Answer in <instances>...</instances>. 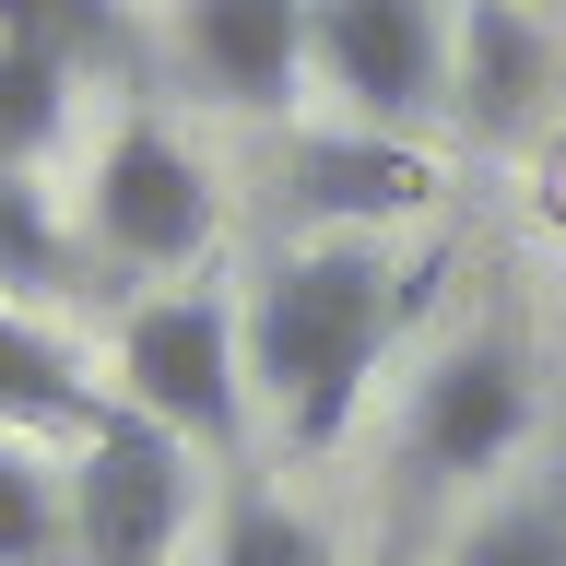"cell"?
<instances>
[{
    "label": "cell",
    "mask_w": 566,
    "mask_h": 566,
    "mask_svg": "<svg viewBox=\"0 0 566 566\" xmlns=\"http://www.w3.org/2000/svg\"><path fill=\"white\" fill-rule=\"evenodd\" d=\"M177 60L212 106L272 118L307 83V0H177Z\"/></svg>",
    "instance_id": "52a82bcc"
},
{
    "label": "cell",
    "mask_w": 566,
    "mask_h": 566,
    "mask_svg": "<svg viewBox=\"0 0 566 566\" xmlns=\"http://www.w3.org/2000/svg\"><path fill=\"white\" fill-rule=\"evenodd\" d=\"M71 130V71L0 35V177H35V154Z\"/></svg>",
    "instance_id": "9a60e30c"
},
{
    "label": "cell",
    "mask_w": 566,
    "mask_h": 566,
    "mask_svg": "<svg viewBox=\"0 0 566 566\" xmlns=\"http://www.w3.org/2000/svg\"><path fill=\"white\" fill-rule=\"evenodd\" d=\"M71 555V495L60 472L0 424V566H60Z\"/></svg>",
    "instance_id": "5bb4252c"
},
{
    "label": "cell",
    "mask_w": 566,
    "mask_h": 566,
    "mask_svg": "<svg viewBox=\"0 0 566 566\" xmlns=\"http://www.w3.org/2000/svg\"><path fill=\"white\" fill-rule=\"evenodd\" d=\"M83 237L118 272H189L212 248V166L166 118H118L95 154V189H83Z\"/></svg>",
    "instance_id": "5b68a950"
},
{
    "label": "cell",
    "mask_w": 566,
    "mask_h": 566,
    "mask_svg": "<svg viewBox=\"0 0 566 566\" xmlns=\"http://www.w3.org/2000/svg\"><path fill=\"white\" fill-rule=\"evenodd\" d=\"M0 35L35 48V60H60L71 83L83 71H130V12L118 0H0Z\"/></svg>",
    "instance_id": "7c38bea8"
},
{
    "label": "cell",
    "mask_w": 566,
    "mask_h": 566,
    "mask_svg": "<svg viewBox=\"0 0 566 566\" xmlns=\"http://www.w3.org/2000/svg\"><path fill=\"white\" fill-rule=\"evenodd\" d=\"M83 413H95L83 366H71V354L48 343L24 307H0V424H12V437H48V424H71V437H83Z\"/></svg>",
    "instance_id": "8fae6325"
},
{
    "label": "cell",
    "mask_w": 566,
    "mask_h": 566,
    "mask_svg": "<svg viewBox=\"0 0 566 566\" xmlns=\"http://www.w3.org/2000/svg\"><path fill=\"white\" fill-rule=\"evenodd\" d=\"M520 437H531V354L507 343V331H472V343H449L413 378V413H401V484H413V495L484 484V472L520 460Z\"/></svg>",
    "instance_id": "277c9868"
},
{
    "label": "cell",
    "mask_w": 566,
    "mask_h": 566,
    "mask_svg": "<svg viewBox=\"0 0 566 566\" xmlns=\"http://www.w3.org/2000/svg\"><path fill=\"white\" fill-rule=\"evenodd\" d=\"M520 12H543V0H520Z\"/></svg>",
    "instance_id": "ac0fdd59"
},
{
    "label": "cell",
    "mask_w": 566,
    "mask_h": 566,
    "mask_svg": "<svg viewBox=\"0 0 566 566\" xmlns=\"http://www.w3.org/2000/svg\"><path fill=\"white\" fill-rule=\"evenodd\" d=\"M543 212H555V224H566V142H555V154H543Z\"/></svg>",
    "instance_id": "e0dca14e"
},
{
    "label": "cell",
    "mask_w": 566,
    "mask_h": 566,
    "mask_svg": "<svg viewBox=\"0 0 566 566\" xmlns=\"http://www.w3.org/2000/svg\"><path fill=\"white\" fill-rule=\"evenodd\" d=\"M71 566H166L189 543V449L130 401H95L71 437Z\"/></svg>",
    "instance_id": "3957f363"
},
{
    "label": "cell",
    "mask_w": 566,
    "mask_h": 566,
    "mask_svg": "<svg viewBox=\"0 0 566 566\" xmlns=\"http://www.w3.org/2000/svg\"><path fill=\"white\" fill-rule=\"evenodd\" d=\"M449 566H566V495H507L449 543Z\"/></svg>",
    "instance_id": "2e32d148"
},
{
    "label": "cell",
    "mask_w": 566,
    "mask_h": 566,
    "mask_svg": "<svg viewBox=\"0 0 566 566\" xmlns=\"http://www.w3.org/2000/svg\"><path fill=\"white\" fill-rule=\"evenodd\" d=\"M424 201H437V166H424L413 142H378V130L295 142V212H307L318 237H378V224H401Z\"/></svg>",
    "instance_id": "ba28073f"
},
{
    "label": "cell",
    "mask_w": 566,
    "mask_h": 566,
    "mask_svg": "<svg viewBox=\"0 0 566 566\" xmlns=\"http://www.w3.org/2000/svg\"><path fill=\"white\" fill-rule=\"evenodd\" d=\"M212 566H343L331 555V531L295 507V495H272L260 472H224V507H212Z\"/></svg>",
    "instance_id": "30bf717a"
},
{
    "label": "cell",
    "mask_w": 566,
    "mask_h": 566,
    "mask_svg": "<svg viewBox=\"0 0 566 566\" xmlns=\"http://www.w3.org/2000/svg\"><path fill=\"white\" fill-rule=\"evenodd\" d=\"M118 401L154 413L177 449H201L237 472L248 449V343H237V307L224 295H142L118 318Z\"/></svg>",
    "instance_id": "7a4b0ae2"
},
{
    "label": "cell",
    "mask_w": 566,
    "mask_h": 566,
    "mask_svg": "<svg viewBox=\"0 0 566 566\" xmlns=\"http://www.w3.org/2000/svg\"><path fill=\"white\" fill-rule=\"evenodd\" d=\"M543 95H555V35H543V12L472 0V24L449 35V106L472 118V142H520Z\"/></svg>",
    "instance_id": "9c48e42d"
},
{
    "label": "cell",
    "mask_w": 566,
    "mask_h": 566,
    "mask_svg": "<svg viewBox=\"0 0 566 566\" xmlns=\"http://www.w3.org/2000/svg\"><path fill=\"white\" fill-rule=\"evenodd\" d=\"M413 295H424V272H389L378 237H307L248 283V307H237L248 389L283 413L295 449H343L354 437L366 389H378V354L401 343Z\"/></svg>",
    "instance_id": "6da1fadb"
},
{
    "label": "cell",
    "mask_w": 566,
    "mask_h": 566,
    "mask_svg": "<svg viewBox=\"0 0 566 566\" xmlns=\"http://www.w3.org/2000/svg\"><path fill=\"white\" fill-rule=\"evenodd\" d=\"M307 71L378 130L449 95V24L437 0H307Z\"/></svg>",
    "instance_id": "8992f818"
},
{
    "label": "cell",
    "mask_w": 566,
    "mask_h": 566,
    "mask_svg": "<svg viewBox=\"0 0 566 566\" xmlns=\"http://www.w3.org/2000/svg\"><path fill=\"white\" fill-rule=\"evenodd\" d=\"M71 272V224L35 177H0V307H48Z\"/></svg>",
    "instance_id": "4fadbf2b"
}]
</instances>
